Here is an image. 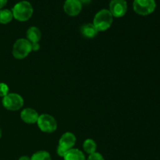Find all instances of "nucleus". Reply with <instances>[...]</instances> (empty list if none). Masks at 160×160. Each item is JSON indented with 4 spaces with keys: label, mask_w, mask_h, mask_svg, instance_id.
<instances>
[{
    "label": "nucleus",
    "mask_w": 160,
    "mask_h": 160,
    "mask_svg": "<svg viewBox=\"0 0 160 160\" xmlns=\"http://www.w3.org/2000/svg\"><path fill=\"white\" fill-rule=\"evenodd\" d=\"M83 148H84V151L86 153L91 155L96 152L97 145L95 141L92 140V139H86L84 142V144H83Z\"/></svg>",
    "instance_id": "4468645a"
},
{
    "label": "nucleus",
    "mask_w": 160,
    "mask_h": 160,
    "mask_svg": "<svg viewBox=\"0 0 160 160\" xmlns=\"http://www.w3.org/2000/svg\"><path fill=\"white\" fill-rule=\"evenodd\" d=\"M31 160H52V159L51 156L48 152L38 151L32 155Z\"/></svg>",
    "instance_id": "dca6fc26"
},
{
    "label": "nucleus",
    "mask_w": 160,
    "mask_h": 160,
    "mask_svg": "<svg viewBox=\"0 0 160 160\" xmlns=\"http://www.w3.org/2000/svg\"><path fill=\"white\" fill-rule=\"evenodd\" d=\"M31 52H32L31 42L28 39L20 38L14 43L12 52L16 59H23L26 58Z\"/></svg>",
    "instance_id": "7ed1b4c3"
},
{
    "label": "nucleus",
    "mask_w": 160,
    "mask_h": 160,
    "mask_svg": "<svg viewBox=\"0 0 160 160\" xmlns=\"http://www.w3.org/2000/svg\"><path fill=\"white\" fill-rule=\"evenodd\" d=\"M64 160H85L84 154L78 148H71L63 157Z\"/></svg>",
    "instance_id": "ddd939ff"
},
{
    "label": "nucleus",
    "mask_w": 160,
    "mask_h": 160,
    "mask_svg": "<svg viewBox=\"0 0 160 160\" xmlns=\"http://www.w3.org/2000/svg\"><path fill=\"white\" fill-rule=\"evenodd\" d=\"M19 160H31V158L27 156H23L19 159Z\"/></svg>",
    "instance_id": "5701e85b"
},
{
    "label": "nucleus",
    "mask_w": 160,
    "mask_h": 160,
    "mask_svg": "<svg viewBox=\"0 0 160 160\" xmlns=\"http://www.w3.org/2000/svg\"><path fill=\"white\" fill-rule=\"evenodd\" d=\"M156 7V3L155 0H134L133 2L134 12L142 16L152 13Z\"/></svg>",
    "instance_id": "20e7f679"
},
{
    "label": "nucleus",
    "mask_w": 160,
    "mask_h": 160,
    "mask_svg": "<svg viewBox=\"0 0 160 160\" xmlns=\"http://www.w3.org/2000/svg\"><path fill=\"white\" fill-rule=\"evenodd\" d=\"M128 10V3L126 0H111L109 3V12L112 17H122Z\"/></svg>",
    "instance_id": "0eeeda50"
},
{
    "label": "nucleus",
    "mask_w": 160,
    "mask_h": 160,
    "mask_svg": "<svg viewBox=\"0 0 160 160\" xmlns=\"http://www.w3.org/2000/svg\"><path fill=\"white\" fill-rule=\"evenodd\" d=\"M13 18L12 11L9 9H0V23L7 24Z\"/></svg>",
    "instance_id": "2eb2a0df"
},
{
    "label": "nucleus",
    "mask_w": 160,
    "mask_h": 160,
    "mask_svg": "<svg viewBox=\"0 0 160 160\" xmlns=\"http://www.w3.org/2000/svg\"><path fill=\"white\" fill-rule=\"evenodd\" d=\"M39 115L37 111L31 108H25L20 112V118L24 123L33 124L37 123Z\"/></svg>",
    "instance_id": "9d476101"
},
{
    "label": "nucleus",
    "mask_w": 160,
    "mask_h": 160,
    "mask_svg": "<svg viewBox=\"0 0 160 160\" xmlns=\"http://www.w3.org/2000/svg\"><path fill=\"white\" fill-rule=\"evenodd\" d=\"M39 129L45 133H52L57 129V122L56 119L48 114H42L37 121Z\"/></svg>",
    "instance_id": "423d86ee"
},
{
    "label": "nucleus",
    "mask_w": 160,
    "mask_h": 160,
    "mask_svg": "<svg viewBox=\"0 0 160 160\" xmlns=\"http://www.w3.org/2000/svg\"><path fill=\"white\" fill-rule=\"evenodd\" d=\"M88 160H105L103 156H102L100 153L98 152H94L92 154L89 155L88 158Z\"/></svg>",
    "instance_id": "a211bd4d"
},
{
    "label": "nucleus",
    "mask_w": 160,
    "mask_h": 160,
    "mask_svg": "<svg viewBox=\"0 0 160 160\" xmlns=\"http://www.w3.org/2000/svg\"><path fill=\"white\" fill-rule=\"evenodd\" d=\"M63 9L67 15L70 17H76L81 12L82 5L79 0H66Z\"/></svg>",
    "instance_id": "6e6552de"
},
{
    "label": "nucleus",
    "mask_w": 160,
    "mask_h": 160,
    "mask_svg": "<svg viewBox=\"0 0 160 160\" xmlns=\"http://www.w3.org/2000/svg\"><path fill=\"white\" fill-rule=\"evenodd\" d=\"M1 137H2V129L1 128H0V138H1Z\"/></svg>",
    "instance_id": "b1692460"
},
{
    "label": "nucleus",
    "mask_w": 160,
    "mask_h": 160,
    "mask_svg": "<svg viewBox=\"0 0 160 160\" xmlns=\"http://www.w3.org/2000/svg\"><path fill=\"white\" fill-rule=\"evenodd\" d=\"M2 105L4 108L10 111H17L21 109L23 106V98L17 93H9L2 98Z\"/></svg>",
    "instance_id": "39448f33"
},
{
    "label": "nucleus",
    "mask_w": 160,
    "mask_h": 160,
    "mask_svg": "<svg viewBox=\"0 0 160 160\" xmlns=\"http://www.w3.org/2000/svg\"><path fill=\"white\" fill-rule=\"evenodd\" d=\"M79 1L81 3V5H88L92 0H79Z\"/></svg>",
    "instance_id": "4be33fe9"
},
{
    "label": "nucleus",
    "mask_w": 160,
    "mask_h": 160,
    "mask_svg": "<svg viewBox=\"0 0 160 160\" xmlns=\"http://www.w3.org/2000/svg\"><path fill=\"white\" fill-rule=\"evenodd\" d=\"M76 141V137H75V135L73 133L66 132L59 138V146L69 151V150L73 148V147L74 146Z\"/></svg>",
    "instance_id": "1a4fd4ad"
},
{
    "label": "nucleus",
    "mask_w": 160,
    "mask_h": 160,
    "mask_svg": "<svg viewBox=\"0 0 160 160\" xmlns=\"http://www.w3.org/2000/svg\"><path fill=\"white\" fill-rule=\"evenodd\" d=\"M7 3V0H0V9L4 7Z\"/></svg>",
    "instance_id": "412c9836"
},
{
    "label": "nucleus",
    "mask_w": 160,
    "mask_h": 160,
    "mask_svg": "<svg viewBox=\"0 0 160 160\" xmlns=\"http://www.w3.org/2000/svg\"><path fill=\"white\" fill-rule=\"evenodd\" d=\"M39 48H40V45H39V42H36V43H31V49H32V51H34V52L38 51Z\"/></svg>",
    "instance_id": "aec40b11"
},
{
    "label": "nucleus",
    "mask_w": 160,
    "mask_h": 160,
    "mask_svg": "<svg viewBox=\"0 0 160 160\" xmlns=\"http://www.w3.org/2000/svg\"><path fill=\"white\" fill-rule=\"evenodd\" d=\"M9 93V86L5 83H0V97L4 98Z\"/></svg>",
    "instance_id": "f3484780"
},
{
    "label": "nucleus",
    "mask_w": 160,
    "mask_h": 160,
    "mask_svg": "<svg viewBox=\"0 0 160 160\" xmlns=\"http://www.w3.org/2000/svg\"><path fill=\"white\" fill-rule=\"evenodd\" d=\"M67 152H68L67 150L64 149V148H61L60 146H59V145H58V147H57V154H58V156H60V157H64V156H65L66 153H67Z\"/></svg>",
    "instance_id": "6ab92c4d"
},
{
    "label": "nucleus",
    "mask_w": 160,
    "mask_h": 160,
    "mask_svg": "<svg viewBox=\"0 0 160 160\" xmlns=\"http://www.w3.org/2000/svg\"><path fill=\"white\" fill-rule=\"evenodd\" d=\"M33 7L28 1H21L12 7V12L13 18L19 21H27L33 14Z\"/></svg>",
    "instance_id": "f257e3e1"
},
{
    "label": "nucleus",
    "mask_w": 160,
    "mask_h": 160,
    "mask_svg": "<svg viewBox=\"0 0 160 160\" xmlns=\"http://www.w3.org/2000/svg\"><path fill=\"white\" fill-rule=\"evenodd\" d=\"M113 21V17L108 9H102L95 14L93 25L98 31H105L109 29Z\"/></svg>",
    "instance_id": "f03ea898"
},
{
    "label": "nucleus",
    "mask_w": 160,
    "mask_h": 160,
    "mask_svg": "<svg viewBox=\"0 0 160 160\" xmlns=\"http://www.w3.org/2000/svg\"><path fill=\"white\" fill-rule=\"evenodd\" d=\"M98 31L94 26L93 23H85L82 25L81 28V33L83 35V37L86 38H94L97 35Z\"/></svg>",
    "instance_id": "9b49d317"
},
{
    "label": "nucleus",
    "mask_w": 160,
    "mask_h": 160,
    "mask_svg": "<svg viewBox=\"0 0 160 160\" xmlns=\"http://www.w3.org/2000/svg\"><path fill=\"white\" fill-rule=\"evenodd\" d=\"M42 38V33L37 27H31L27 31V39L31 43L39 42Z\"/></svg>",
    "instance_id": "f8f14e48"
}]
</instances>
